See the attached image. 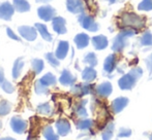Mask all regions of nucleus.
I'll return each mask as SVG.
<instances>
[{
  "label": "nucleus",
  "mask_w": 152,
  "mask_h": 140,
  "mask_svg": "<svg viewBox=\"0 0 152 140\" xmlns=\"http://www.w3.org/2000/svg\"><path fill=\"white\" fill-rule=\"evenodd\" d=\"M142 74L143 70L140 67H136V68L132 69L127 74L123 75L119 79L118 84L120 87V89L121 90H132L136 86L137 82L142 76Z\"/></svg>",
  "instance_id": "f257e3e1"
},
{
  "label": "nucleus",
  "mask_w": 152,
  "mask_h": 140,
  "mask_svg": "<svg viewBox=\"0 0 152 140\" xmlns=\"http://www.w3.org/2000/svg\"><path fill=\"white\" fill-rule=\"evenodd\" d=\"M121 24L125 28L140 29L144 27L145 21L142 17L134 14V12H125L121 17Z\"/></svg>",
  "instance_id": "f03ea898"
},
{
  "label": "nucleus",
  "mask_w": 152,
  "mask_h": 140,
  "mask_svg": "<svg viewBox=\"0 0 152 140\" xmlns=\"http://www.w3.org/2000/svg\"><path fill=\"white\" fill-rule=\"evenodd\" d=\"M37 14L42 20L49 22V21H53L56 16V10L50 5H44L37 8Z\"/></svg>",
  "instance_id": "7ed1b4c3"
},
{
  "label": "nucleus",
  "mask_w": 152,
  "mask_h": 140,
  "mask_svg": "<svg viewBox=\"0 0 152 140\" xmlns=\"http://www.w3.org/2000/svg\"><path fill=\"white\" fill-rule=\"evenodd\" d=\"M79 22H80L81 26L84 29L91 32H96L98 30V25L96 24V22L93 20L92 17L86 16V14H81L79 17Z\"/></svg>",
  "instance_id": "20e7f679"
},
{
  "label": "nucleus",
  "mask_w": 152,
  "mask_h": 140,
  "mask_svg": "<svg viewBox=\"0 0 152 140\" xmlns=\"http://www.w3.org/2000/svg\"><path fill=\"white\" fill-rule=\"evenodd\" d=\"M10 127L17 134H23L27 129V123L19 116H14L10 120Z\"/></svg>",
  "instance_id": "39448f33"
},
{
  "label": "nucleus",
  "mask_w": 152,
  "mask_h": 140,
  "mask_svg": "<svg viewBox=\"0 0 152 140\" xmlns=\"http://www.w3.org/2000/svg\"><path fill=\"white\" fill-rule=\"evenodd\" d=\"M18 30L20 35L26 40H28V41H33L37 37V30H36V28H33V27L21 26L19 27Z\"/></svg>",
  "instance_id": "423d86ee"
},
{
  "label": "nucleus",
  "mask_w": 152,
  "mask_h": 140,
  "mask_svg": "<svg viewBox=\"0 0 152 140\" xmlns=\"http://www.w3.org/2000/svg\"><path fill=\"white\" fill-rule=\"evenodd\" d=\"M15 12L14 5L10 3V2H2L0 4V19L5 21H10L12 19V14Z\"/></svg>",
  "instance_id": "0eeeda50"
},
{
  "label": "nucleus",
  "mask_w": 152,
  "mask_h": 140,
  "mask_svg": "<svg viewBox=\"0 0 152 140\" xmlns=\"http://www.w3.org/2000/svg\"><path fill=\"white\" fill-rule=\"evenodd\" d=\"M92 92V86L89 84H75L72 88V93L78 97H82L88 95Z\"/></svg>",
  "instance_id": "6e6552de"
},
{
  "label": "nucleus",
  "mask_w": 152,
  "mask_h": 140,
  "mask_svg": "<svg viewBox=\"0 0 152 140\" xmlns=\"http://www.w3.org/2000/svg\"><path fill=\"white\" fill-rule=\"evenodd\" d=\"M66 22L63 18L61 17H55L54 20L52 21V26L53 30L58 34H65L66 33Z\"/></svg>",
  "instance_id": "1a4fd4ad"
},
{
  "label": "nucleus",
  "mask_w": 152,
  "mask_h": 140,
  "mask_svg": "<svg viewBox=\"0 0 152 140\" xmlns=\"http://www.w3.org/2000/svg\"><path fill=\"white\" fill-rule=\"evenodd\" d=\"M126 45H127V37L124 36L123 34H121V33H119V34L115 37L112 48L115 52H122V51L125 48Z\"/></svg>",
  "instance_id": "9d476101"
},
{
  "label": "nucleus",
  "mask_w": 152,
  "mask_h": 140,
  "mask_svg": "<svg viewBox=\"0 0 152 140\" xmlns=\"http://www.w3.org/2000/svg\"><path fill=\"white\" fill-rule=\"evenodd\" d=\"M127 104H128L127 98H125V97H119V98H116L112 102L111 108H112V111L114 113H119V112H121L127 106Z\"/></svg>",
  "instance_id": "9b49d317"
},
{
  "label": "nucleus",
  "mask_w": 152,
  "mask_h": 140,
  "mask_svg": "<svg viewBox=\"0 0 152 140\" xmlns=\"http://www.w3.org/2000/svg\"><path fill=\"white\" fill-rule=\"evenodd\" d=\"M112 91H113V87L110 82H102V84H98L95 89V92L96 94L98 95L99 97H109L111 94H112Z\"/></svg>",
  "instance_id": "f8f14e48"
},
{
  "label": "nucleus",
  "mask_w": 152,
  "mask_h": 140,
  "mask_svg": "<svg viewBox=\"0 0 152 140\" xmlns=\"http://www.w3.org/2000/svg\"><path fill=\"white\" fill-rule=\"evenodd\" d=\"M55 126H56V130L60 136H66L70 132V124L67 120H64V118L58 120Z\"/></svg>",
  "instance_id": "ddd939ff"
},
{
  "label": "nucleus",
  "mask_w": 152,
  "mask_h": 140,
  "mask_svg": "<svg viewBox=\"0 0 152 140\" xmlns=\"http://www.w3.org/2000/svg\"><path fill=\"white\" fill-rule=\"evenodd\" d=\"M66 7L72 14H80L84 10V6L81 0H66Z\"/></svg>",
  "instance_id": "4468645a"
},
{
  "label": "nucleus",
  "mask_w": 152,
  "mask_h": 140,
  "mask_svg": "<svg viewBox=\"0 0 152 140\" xmlns=\"http://www.w3.org/2000/svg\"><path fill=\"white\" fill-rule=\"evenodd\" d=\"M59 82L63 86H72L76 82V76L72 75L70 71H68L67 69H64L60 75Z\"/></svg>",
  "instance_id": "2eb2a0df"
},
{
  "label": "nucleus",
  "mask_w": 152,
  "mask_h": 140,
  "mask_svg": "<svg viewBox=\"0 0 152 140\" xmlns=\"http://www.w3.org/2000/svg\"><path fill=\"white\" fill-rule=\"evenodd\" d=\"M108 39H107L106 36L104 35H97V36H94L92 38V44H93L94 48L95 50H104V48L108 46Z\"/></svg>",
  "instance_id": "dca6fc26"
},
{
  "label": "nucleus",
  "mask_w": 152,
  "mask_h": 140,
  "mask_svg": "<svg viewBox=\"0 0 152 140\" xmlns=\"http://www.w3.org/2000/svg\"><path fill=\"white\" fill-rule=\"evenodd\" d=\"M68 48H69V44H68L67 41H64V40L59 41L56 53H55V55H56V57L59 59V60H62V59H64L66 56H67Z\"/></svg>",
  "instance_id": "f3484780"
},
{
  "label": "nucleus",
  "mask_w": 152,
  "mask_h": 140,
  "mask_svg": "<svg viewBox=\"0 0 152 140\" xmlns=\"http://www.w3.org/2000/svg\"><path fill=\"white\" fill-rule=\"evenodd\" d=\"M0 87H1L2 90L5 93H7V94H12L15 91L14 86H12L8 80H6L5 77H4V72L1 67H0Z\"/></svg>",
  "instance_id": "a211bd4d"
},
{
  "label": "nucleus",
  "mask_w": 152,
  "mask_h": 140,
  "mask_svg": "<svg viewBox=\"0 0 152 140\" xmlns=\"http://www.w3.org/2000/svg\"><path fill=\"white\" fill-rule=\"evenodd\" d=\"M116 64H117V57L115 56V55H110V56H108L104 64V71L108 72V73L113 72V70L116 68Z\"/></svg>",
  "instance_id": "6ab92c4d"
},
{
  "label": "nucleus",
  "mask_w": 152,
  "mask_h": 140,
  "mask_svg": "<svg viewBox=\"0 0 152 140\" xmlns=\"http://www.w3.org/2000/svg\"><path fill=\"white\" fill-rule=\"evenodd\" d=\"M89 36L87 34H85V33H80V34H78L75 37V43H76L77 48H86L87 45L89 44Z\"/></svg>",
  "instance_id": "aec40b11"
},
{
  "label": "nucleus",
  "mask_w": 152,
  "mask_h": 140,
  "mask_svg": "<svg viewBox=\"0 0 152 140\" xmlns=\"http://www.w3.org/2000/svg\"><path fill=\"white\" fill-rule=\"evenodd\" d=\"M12 5L15 10L19 12H27L30 10V4L26 0H14Z\"/></svg>",
  "instance_id": "412c9836"
},
{
  "label": "nucleus",
  "mask_w": 152,
  "mask_h": 140,
  "mask_svg": "<svg viewBox=\"0 0 152 140\" xmlns=\"http://www.w3.org/2000/svg\"><path fill=\"white\" fill-rule=\"evenodd\" d=\"M24 67V61L23 58H18L14 63V67H12V78L17 79L19 76L21 75V72Z\"/></svg>",
  "instance_id": "4be33fe9"
},
{
  "label": "nucleus",
  "mask_w": 152,
  "mask_h": 140,
  "mask_svg": "<svg viewBox=\"0 0 152 140\" xmlns=\"http://www.w3.org/2000/svg\"><path fill=\"white\" fill-rule=\"evenodd\" d=\"M35 28H36V30L38 31V33L42 35V37L44 38L45 40H47V41H52V39H53L52 35L50 34V32L48 31V28H47V27L45 26L44 24L36 23V24H35Z\"/></svg>",
  "instance_id": "5701e85b"
},
{
  "label": "nucleus",
  "mask_w": 152,
  "mask_h": 140,
  "mask_svg": "<svg viewBox=\"0 0 152 140\" xmlns=\"http://www.w3.org/2000/svg\"><path fill=\"white\" fill-rule=\"evenodd\" d=\"M82 78L86 82H90L96 78V71L93 67H86L82 72Z\"/></svg>",
  "instance_id": "b1692460"
},
{
  "label": "nucleus",
  "mask_w": 152,
  "mask_h": 140,
  "mask_svg": "<svg viewBox=\"0 0 152 140\" xmlns=\"http://www.w3.org/2000/svg\"><path fill=\"white\" fill-rule=\"evenodd\" d=\"M114 129H115V125L112 122H110L107 127L104 129L102 133V140H111L113 137V133H114Z\"/></svg>",
  "instance_id": "393cba45"
},
{
  "label": "nucleus",
  "mask_w": 152,
  "mask_h": 140,
  "mask_svg": "<svg viewBox=\"0 0 152 140\" xmlns=\"http://www.w3.org/2000/svg\"><path fill=\"white\" fill-rule=\"evenodd\" d=\"M39 82H42L44 86L50 87V86H54V84H56L57 79H56V77H55V76L51 73V72H48V73L45 74V75L40 78Z\"/></svg>",
  "instance_id": "a878e982"
},
{
  "label": "nucleus",
  "mask_w": 152,
  "mask_h": 140,
  "mask_svg": "<svg viewBox=\"0 0 152 140\" xmlns=\"http://www.w3.org/2000/svg\"><path fill=\"white\" fill-rule=\"evenodd\" d=\"M42 135L46 140H59L58 135L55 134L54 130L51 126H46L42 130Z\"/></svg>",
  "instance_id": "bb28decb"
},
{
  "label": "nucleus",
  "mask_w": 152,
  "mask_h": 140,
  "mask_svg": "<svg viewBox=\"0 0 152 140\" xmlns=\"http://www.w3.org/2000/svg\"><path fill=\"white\" fill-rule=\"evenodd\" d=\"M31 66L34 73L39 74L42 71V69H44V61L40 60V59H33L31 61Z\"/></svg>",
  "instance_id": "cd10ccee"
},
{
  "label": "nucleus",
  "mask_w": 152,
  "mask_h": 140,
  "mask_svg": "<svg viewBox=\"0 0 152 140\" xmlns=\"http://www.w3.org/2000/svg\"><path fill=\"white\" fill-rule=\"evenodd\" d=\"M84 63L89 65V67H94L97 65V58L94 53H88L84 58Z\"/></svg>",
  "instance_id": "c85d7f7f"
},
{
  "label": "nucleus",
  "mask_w": 152,
  "mask_h": 140,
  "mask_svg": "<svg viewBox=\"0 0 152 140\" xmlns=\"http://www.w3.org/2000/svg\"><path fill=\"white\" fill-rule=\"evenodd\" d=\"M12 110V105L8 101L1 100L0 101V115H6Z\"/></svg>",
  "instance_id": "c756f323"
},
{
  "label": "nucleus",
  "mask_w": 152,
  "mask_h": 140,
  "mask_svg": "<svg viewBox=\"0 0 152 140\" xmlns=\"http://www.w3.org/2000/svg\"><path fill=\"white\" fill-rule=\"evenodd\" d=\"M93 126V122L91 120H81L77 123V128L79 130H89Z\"/></svg>",
  "instance_id": "7c9ffc66"
},
{
  "label": "nucleus",
  "mask_w": 152,
  "mask_h": 140,
  "mask_svg": "<svg viewBox=\"0 0 152 140\" xmlns=\"http://www.w3.org/2000/svg\"><path fill=\"white\" fill-rule=\"evenodd\" d=\"M85 104H86V101H82L76 106V113L80 118H86L87 116V110L85 108Z\"/></svg>",
  "instance_id": "2f4dec72"
},
{
  "label": "nucleus",
  "mask_w": 152,
  "mask_h": 140,
  "mask_svg": "<svg viewBox=\"0 0 152 140\" xmlns=\"http://www.w3.org/2000/svg\"><path fill=\"white\" fill-rule=\"evenodd\" d=\"M141 44L144 46H152V33L145 32L141 37Z\"/></svg>",
  "instance_id": "473e14b6"
},
{
  "label": "nucleus",
  "mask_w": 152,
  "mask_h": 140,
  "mask_svg": "<svg viewBox=\"0 0 152 140\" xmlns=\"http://www.w3.org/2000/svg\"><path fill=\"white\" fill-rule=\"evenodd\" d=\"M37 112L40 114H44V115H48L52 112V108L49 103H42L37 106Z\"/></svg>",
  "instance_id": "72a5a7b5"
},
{
  "label": "nucleus",
  "mask_w": 152,
  "mask_h": 140,
  "mask_svg": "<svg viewBox=\"0 0 152 140\" xmlns=\"http://www.w3.org/2000/svg\"><path fill=\"white\" fill-rule=\"evenodd\" d=\"M46 59L53 67H58L59 64H60V63H59V59L57 58L56 55L53 54V53H48V54H46Z\"/></svg>",
  "instance_id": "f704fd0d"
},
{
  "label": "nucleus",
  "mask_w": 152,
  "mask_h": 140,
  "mask_svg": "<svg viewBox=\"0 0 152 140\" xmlns=\"http://www.w3.org/2000/svg\"><path fill=\"white\" fill-rule=\"evenodd\" d=\"M34 89H35V93L37 95H44V94H47L49 92L48 90V87L44 86L42 82H39V79L35 82V86H34Z\"/></svg>",
  "instance_id": "c9c22d12"
},
{
  "label": "nucleus",
  "mask_w": 152,
  "mask_h": 140,
  "mask_svg": "<svg viewBox=\"0 0 152 140\" xmlns=\"http://www.w3.org/2000/svg\"><path fill=\"white\" fill-rule=\"evenodd\" d=\"M139 9L140 10H151L152 9V0H143L139 4Z\"/></svg>",
  "instance_id": "e433bc0d"
},
{
  "label": "nucleus",
  "mask_w": 152,
  "mask_h": 140,
  "mask_svg": "<svg viewBox=\"0 0 152 140\" xmlns=\"http://www.w3.org/2000/svg\"><path fill=\"white\" fill-rule=\"evenodd\" d=\"M132 135V130L127 128H120L118 132L119 138H125V137H129Z\"/></svg>",
  "instance_id": "4c0bfd02"
},
{
  "label": "nucleus",
  "mask_w": 152,
  "mask_h": 140,
  "mask_svg": "<svg viewBox=\"0 0 152 140\" xmlns=\"http://www.w3.org/2000/svg\"><path fill=\"white\" fill-rule=\"evenodd\" d=\"M6 33H7L8 37L12 38V39H14V40H16V41H20V40H21V39H20V37L15 34L14 31H12L10 28H6Z\"/></svg>",
  "instance_id": "58836bf2"
},
{
  "label": "nucleus",
  "mask_w": 152,
  "mask_h": 140,
  "mask_svg": "<svg viewBox=\"0 0 152 140\" xmlns=\"http://www.w3.org/2000/svg\"><path fill=\"white\" fill-rule=\"evenodd\" d=\"M146 65H147V68H148V70L150 71V74H151V72H152V54L146 59Z\"/></svg>",
  "instance_id": "ea45409f"
},
{
  "label": "nucleus",
  "mask_w": 152,
  "mask_h": 140,
  "mask_svg": "<svg viewBox=\"0 0 152 140\" xmlns=\"http://www.w3.org/2000/svg\"><path fill=\"white\" fill-rule=\"evenodd\" d=\"M0 140H16V139L12 138V137H4V138H1Z\"/></svg>",
  "instance_id": "a19ab883"
},
{
  "label": "nucleus",
  "mask_w": 152,
  "mask_h": 140,
  "mask_svg": "<svg viewBox=\"0 0 152 140\" xmlns=\"http://www.w3.org/2000/svg\"><path fill=\"white\" fill-rule=\"evenodd\" d=\"M48 1H50V0H36V2H38V3L39 2H48Z\"/></svg>",
  "instance_id": "79ce46f5"
},
{
  "label": "nucleus",
  "mask_w": 152,
  "mask_h": 140,
  "mask_svg": "<svg viewBox=\"0 0 152 140\" xmlns=\"http://www.w3.org/2000/svg\"><path fill=\"white\" fill-rule=\"evenodd\" d=\"M108 1H109V2H111V3H113V2H115L116 0H108Z\"/></svg>",
  "instance_id": "37998d69"
},
{
  "label": "nucleus",
  "mask_w": 152,
  "mask_h": 140,
  "mask_svg": "<svg viewBox=\"0 0 152 140\" xmlns=\"http://www.w3.org/2000/svg\"><path fill=\"white\" fill-rule=\"evenodd\" d=\"M2 128V123H1V121H0V129Z\"/></svg>",
  "instance_id": "c03bdc74"
},
{
  "label": "nucleus",
  "mask_w": 152,
  "mask_h": 140,
  "mask_svg": "<svg viewBox=\"0 0 152 140\" xmlns=\"http://www.w3.org/2000/svg\"><path fill=\"white\" fill-rule=\"evenodd\" d=\"M150 140H152V134L150 135Z\"/></svg>",
  "instance_id": "a18cd8bd"
}]
</instances>
